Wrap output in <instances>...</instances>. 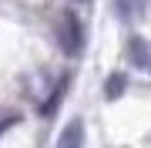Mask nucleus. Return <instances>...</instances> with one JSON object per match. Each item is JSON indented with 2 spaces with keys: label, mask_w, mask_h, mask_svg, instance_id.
Masks as SVG:
<instances>
[{
  "label": "nucleus",
  "mask_w": 151,
  "mask_h": 148,
  "mask_svg": "<svg viewBox=\"0 0 151 148\" xmlns=\"http://www.w3.org/2000/svg\"><path fill=\"white\" fill-rule=\"evenodd\" d=\"M114 10L121 14V20H138L148 10V0H114Z\"/></svg>",
  "instance_id": "7ed1b4c3"
},
{
  "label": "nucleus",
  "mask_w": 151,
  "mask_h": 148,
  "mask_svg": "<svg viewBox=\"0 0 151 148\" xmlns=\"http://www.w3.org/2000/svg\"><path fill=\"white\" fill-rule=\"evenodd\" d=\"M121 91H124V74H111L108 84H104V94L114 101V98H121Z\"/></svg>",
  "instance_id": "20e7f679"
},
{
  "label": "nucleus",
  "mask_w": 151,
  "mask_h": 148,
  "mask_svg": "<svg viewBox=\"0 0 151 148\" xmlns=\"http://www.w3.org/2000/svg\"><path fill=\"white\" fill-rule=\"evenodd\" d=\"M57 37H60V47H64L67 54H77V51H81L84 34H81V24H77V17L70 14V10H60V20H57Z\"/></svg>",
  "instance_id": "f257e3e1"
},
{
  "label": "nucleus",
  "mask_w": 151,
  "mask_h": 148,
  "mask_svg": "<svg viewBox=\"0 0 151 148\" xmlns=\"http://www.w3.org/2000/svg\"><path fill=\"white\" fill-rule=\"evenodd\" d=\"M145 61H148V64H151V57H145Z\"/></svg>",
  "instance_id": "423d86ee"
},
{
  "label": "nucleus",
  "mask_w": 151,
  "mask_h": 148,
  "mask_svg": "<svg viewBox=\"0 0 151 148\" xmlns=\"http://www.w3.org/2000/svg\"><path fill=\"white\" fill-rule=\"evenodd\" d=\"M57 148H84V125L81 121H70V125L60 131V138H57Z\"/></svg>",
  "instance_id": "f03ea898"
},
{
  "label": "nucleus",
  "mask_w": 151,
  "mask_h": 148,
  "mask_svg": "<svg viewBox=\"0 0 151 148\" xmlns=\"http://www.w3.org/2000/svg\"><path fill=\"white\" fill-rule=\"evenodd\" d=\"M17 125V115H7V118H0V135L7 131V128H14Z\"/></svg>",
  "instance_id": "39448f33"
}]
</instances>
